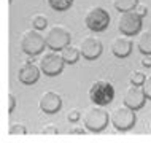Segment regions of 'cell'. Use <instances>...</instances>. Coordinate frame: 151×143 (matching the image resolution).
Instances as JSON below:
<instances>
[{
    "instance_id": "obj_1",
    "label": "cell",
    "mask_w": 151,
    "mask_h": 143,
    "mask_svg": "<svg viewBox=\"0 0 151 143\" xmlns=\"http://www.w3.org/2000/svg\"><path fill=\"white\" fill-rule=\"evenodd\" d=\"M110 121V114L107 110L102 108V105L94 103L91 107H88L84 110V116H83V122L84 127L91 132H100L107 127Z\"/></svg>"
},
{
    "instance_id": "obj_2",
    "label": "cell",
    "mask_w": 151,
    "mask_h": 143,
    "mask_svg": "<svg viewBox=\"0 0 151 143\" xmlns=\"http://www.w3.org/2000/svg\"><path fill=\"white\" fill-rule=\"evenodd\" d=\"M135 110L130 108L129 105L126 103H121L115 107L110 111V122L111 126L118 130H127L130 129L134 124H135Z\"/></svg>"
},
{
    "instance_id": "obj_3",
    "label": "cell",
    "mask_w": 151,
    "mask_h": 143,
    "mask_svg": "<svg viewBox=\"0 0 151 143\" xmlns=\"http://www.w3.org/2000/svg\"><path fill=\"white\" fill-rule=\"evenodd\" d=\"M45 46H46V38L45 35L40 34L38 29H29V30H24L21 35V50L29 56H35L40 54Z\"/></svg>"
},
{
    "instance_id": "obj_4",
    "label": "cell",
    "mask_w": 151,
    "mask_h": 143,
    "mask_svg": "<svg viewBox=\"0 0 151 143\" xmlns=\"http://www.w3.org/2000/svg\"><path fill=\"white\" fill-rule=\"evenodd\" d=\"M115 97V89H113L111 83L105 80H97L94 81L89 88V99H91L92 103L97 105H108L110 102Z\"/></svg>"
},
{
    "instance_id": "obj_5",
    "label": "cell",
    "mask_w": 151,
    "mask_h": 143,
    "mask_svg": "<svg viewBox=\"0 0 151 143\" xmlns=\"http://www.w3.org/2000/svg\"><path fill=\"white\" fill-rule=\"evenodd\" d=\"M84 24L89 30L92 32H102L110 26V14L105 8L102 6H92L88 10L84 16Z\"/></svg>"
},
{
    "instance_id": "obj_6",
    "label": "cell",
    "mask_w": 151,
    "mask_h": 143,
    "mask_svg": "<svg viewBox=\"0 0 151 143\" xmlns=\"http://www.w3.org/2000/svg\"><path fill=\"white\" fill-rule=\"evenodd\" d=\"M64 59L60 56V52H56L54 50L52 51H46L45 54H42L38 60V67L45 75L48 76H56L62 72L64 68Z\"/></svg>"
},
{
    "instance_id": "obj_7",
    "label": "cell",
    "mask_w": 151,
    "mask_h": 143,
    "mask_svg": "<svg viewBox=\"0 0 151 143\" xmlns=\"http://www.w3.org/2000/svg\"><path fill=\"white\" fill-rule=\"evenodd\" d=\"M142 29V16L137 14L134 10L121 11L118 16V30L124 35H135Z\"/></svg>"
},
{
    "instance_id": "obj_8",
    "label": "cell",
    "mask_w": 151,
    "mask_h": 143,
    "mask_svg": "<svg viewBox=\"0 0 151 143\" xmlns=\"http://www.w3.org/2000/svg\"><path fill=\"white\" fill-rule=\"evenodd\" d=\"M45 38H46V46L50 50L60 51L64 46L70 45V32L62 26H52L48 29Z\"/></svg>"
},
{
    "instance_id": "obj_9",
    "label": "cell",
    "mask_w": 151,
    "mask_h": 143,
    "mask_svg": "<svg viewBox=\"0 0 151 143\" xmlns=\"http://www.w3.org/2000/svg\"><path fill=\"white\" fill-rule=\"evenodd\" d=\"M146 99H148V97H146V94L143 91V86H140V84L130 83V86L124 92V103L129 105V107L134 108V110H138V108L143 107Z\"/></svg>"
},
{
    "instance_id": "obj_10",
    "label": "cell",
    "mask_w": 151,
    "mask_h": 143,
    "mask_svg": "<svg viewBox=\"0 0 151 143\" xmlns=\"http://www.w3.org/2000/svg\"><path fill=\"white\" fill-rule=\"evenodd\" d=\"M78 48H80L81 56L86 57V59H89V60L97 59V57L102 54V50H104L102 42L99 38H96V37H84V38L80 42Z\"/></svg>"
},
{
    "instance_id": "obj_11",
    "label": "cell",
    "mask_w": 151,
    "mask_h": 143,
    "mask_svg": "<svg viewBox=\"0 0 151 143\" xmlns=\"http://www.w3.org/2000/svg\"><path fill=\"white\" fill-rule=\"evenodd\" d=\"M38 107L43 113H48V114H52L56 111H59L60 107H62V99L58 92L54 91H46L40 96V100H38Z\"/></svg>"
},
{
    "instance_id": "obj_12",
    "label": "cell",
    "mask_w": 151,
    "mask_h": 143,
    "mask_svg": "<svg viewBox=\"0 0 151 143\" xmlns=\"http://www.w3.org/2000/svg\"><path fill=\"white\" fill-rule=\"evenodd\" d=\"M40 67L32 62H26L24 65H21V68H19L18 72V78L21 83L24 84H34L37 80H38L40 76Z\"/></svg>"
},
{
    "instance_id": "obj_13",
    "label": "cell",
    "mask_w": 151,
    "mask_h": 143,
    "mask_svg": "<svg viewBox=\"0 0 151 143\" xmlns=\"http://www.w3.org/2000/svg\"><path fill=\"white\" fill-rule=\"evenodd\" d=\"M132 51V42L127 35L122 34L121 37H115L111 40V52L116 57H127Z\"/></svg>"
},
{
    "instance_id": "obj_14",
    "label": "cell",
    "mask_w": 151,
    "mask_h": 143,
    "mask_svg": "<svg viewBox=\"0 0 151 143\" xmlns=\"http://www.w3.org/2000/svg\"><path fill=\"white\" fill-rule=\"evenodd\" d=\"M59 52H60V56H62V59H64L65 64H75L76 60H78L80 54H81L80 48L78 46H73V45H67V46H64Z\"/></svg>"
},
{
    "instance_id": "obj_15",
    "label": "cell",
    "mask_w": 151,
    "mask_h": 143,
    "mask_svg": "<svg viewBox=\"0 0 151 143\" xmlns=\"http://www.w3.org/2000/svg\"><path fill=\"white\" fill-rule=\"evenodd\" d=\"M137 48L143 54H151V29L140 32V35L137 38Z\"/></svg>"
},
{
    "instance_id": "obj_16",
    "label": "cell",
    "mask_w": 151,
    "mask_h": 143,
    "mask_svg": "<svg viewBox=\"0 0 151 143\" xmlns=\"http://www.w3.org/2000/svg\"><path fill=\"white\" fill-rule=\"evenodd\" d=\"M137 3H138V0H113V5H115V8L118 11L134 10Z\"/></svg>"
},
{
    "instance_id": "obj_17",
    "label": "cell",
    "mask_w": 151,
    "mask_h": 143,
    "mask_svg": "<svg viewBox=\"0 0 151 143\" xmlns=\"http://www.w3.org/2000/svg\"><path fill=\"white\" fill-rule=\"evenodd\" d=\"M46 2L56 11H65L73 5V0H46Z\"/></svg>"
},
{
    "instance_id": "obj_18",
    "label": "cell",
    "mask_w": 151,
    "mask_h": 143,
    "mask_svg": "<svg viewBox=\"0 0 151 143\" xmlns=\"http://www.w3.org/2000/svg\"><path fill=\"white\" fill-rule=\"evenodd\" d=\"M30 22H32V27L38 29V30H42V29H45L48 26V19L45 18L43 14H34L30 19Z\"/></svg>"
},
{
    "instance_id": "obj_19",
    "label": "cell",
    "mask_w": 151,
    "mask_h": 143,
    "mask_svg": "<svg viewBox=\"0 0 151 143\" xmlns=\"http://www.w3.org/2000/svg\"><path fill=\"white\" fill-rule=\"evenodd\" d=\"M8 134L10 135H24V134H27V130L21 122H11L10 129H8Z\"/></svg>"
},
{
    "instance_id": "obj_20",
    "label": "cell",
    "mask_w": 151,
    "mask_h": 143,
    "mask_svg": "<svg viewBox=\"0 0 151 143\" xmlns=\"http://www.w3.org/2000/svg\"><path fill=\"white\" fill-rule=\"evenodd\" d=\"M146 76L143 75V72H140V70H135V72H132L130 73V83L132 84H143V81H145Z\"/></svg>"
},
{
    "instance_id": "obj_21",
    "label": "cell",
    "mask_w": 151,
    "mask_h": 143,
    "mask_svg": "<svg viewBox=\"0 0 151 143\" xmlns=\"http://www.w3.org/2000/svg\"><path fill=\"white\" fill-rule=\"evenodd\" d=\"M40 134H42V135H56V134H58V129L54 127V124H46L42 130H40Z\"/></svg>"
},
{
    "instance_id": "obj_22",
    "label": "cell",
    "mask_w": 151,
    "mask_h": 143,
    "mask_svg": "<svg viewBox=\"0 0 151 143\" xmlns=\"http://www.w3.org/2000/svg\"><path fill=\"white\" fill-rule=\"evenodd\" d=\"M142 86H143V91H145V94H146V97L151 100V76H146Z\"/></svg>"
},
{
    "instance_id": "obj_23",
    "label": "cell",
    "mask_w": 151,
    "mask_h": 143,
    "mask_svg": "<svg viewBox=\"0 0 151 143\" xmlns=\"http://www.w3.org/2000/svg\"><path fill=\"white\" fill-rule=\"evenodd\" d=\"M80 116H81L80 111H78V110H75V108H73V110H68V113H67V119L70 121V122L78 121V119H80Z\"/></svg>"
},
{
    "instance_id": "obj_24",
    "label": "cell",
    "mask_w": 151,
    "mask_h": 143,
    "mask_svg": "<svg viewBox=\"0 0 151 143\" xmlns=\"http://www.w3.org/2000/svg\"><path fill=\"white\" fill-rule=\"evenodd\" d=\"M134 11H135L137 14H140L142 18H143V16L148 13V6L145 5V3H137L135 5V8H134Z\"/></svg>"
},
{
    "instance_id": "obj_25",
    "label": "cell",
    "mask_w": 151,
    "mask_h": 143,
    "mask_svg": "<svg viewBox=\"0 0 151 143\" xmlns=\"http://www.w3.org/2000/svg\"><path fill=\"white\" fill-rule=\"evenodd\" d=\"M8 102H10V105H8V113H11L16 107V99H14V96L11 92L8 94Z\"/></svg>"
},
{
    "instance_id": "obj_26",
    "label": "cell",
    "mask_w": 151,
    "mask_h": 143,
    "mask_svg": "<svg viewBox=\"0 0 151 143\" xmlns=\"http://www.w3.org/2000/svg\"><path fill=\"white\" fill-rule=\"evenodd\" d=\"M142 65H143V67H151V54H143Z\"/></svg>"
},
{
    "instance_id": "obj_27",
    "label": "cell",
    "mask_w": 151,
    "mask_h": 143,
    "mask_svg": "<svg viewBox=\"0 0 151 143\" xmlns=\"http://www.w3.org/2000/svg\"><path fill=\"white\" fill-rule=\"evenodd\" d=\"M68 134H83V130L81 129H72V130H68Z\"/></svg>"
},
{
    "instance_id": "obj_28",
    "label": "cell",
    "mask_w": 151,
    "mask_h": 143,
    "mask_svg": "<svg viewBox=\"0 0 151 143\" xmlns=\"http://www.w3.org/2000/svg\"><path fill=\"white\" fill-rule=\"evenodd\" d=\"M150 129H151V122H150Z\"/></svg>"
}]
</instances>
